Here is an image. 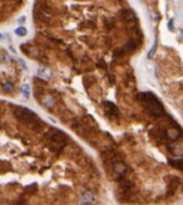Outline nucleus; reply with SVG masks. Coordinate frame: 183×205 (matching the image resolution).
I'll use <instances>...</instances> for the list:
<instances>
[{"mask_svg": "<svg viewBox=\"0 0 183 205\" xmlns=\"http://www.w3.org/2000/svg\"><path fill=\"white\" fill-rule=\"evenodd\" d=\"M103 108H104V111L107 113L108 116H111V118H118L119 116L118 108H117V105H114L113 102H111V101L103 102Z\"/></svg>", "mask_w": 183, "mask_h": 205, "instance_id": "0eeeda50", "label": "nucleus"}, {"mask_svg": "<svg viewBox=\"0 0 183 205\" xmlns=\"http://www.w3.org/2000/svg\"><path fill=\"white\" fill-rule=\"evenodd\" d=\"M120 16L123 19L124 23L131 24V25H134V20H136V13L132 9H124L120 11Z\"/></svg>", "mask_w": 183, "mask_h": 205, "instance_id": "6e6552de", "label": "nucleus"}, {"mask_svg": "<svg viewBox=\"0 0 183 205\" xmlns=\"http://www.w3.org/2000/svg\"><path fill=\"white\" fill-rule=\"evenodd\" d=\"M172 23H173V20H169V23H168V29H169V30H173V26H172Z\"/></svg>", "mask_w": 183, "mask_h": 205, "instance_id": "f8f14e48", "label": "nucleus"}, {"mask_svg": "<svg viewBox=\"0 0 183 205\" xmlns=\"http://www.w3.org/2000/svg\"><path fill=\"white\" fill-rule=\"evenodd\" d=\"M181 34H182V35H183V29H182V30H181Z\"/></svg>", "mask_w": 183, "mask_h": 205, "instance_id": "ddd939ff", "label": "nucleus"}, {"mask_svg": "<svg viewBox=\"0 0 183 205\" xmlns=\"http://www.w3.org/2000/svg\"><path fill=\"white\" fill-rule=\"evenodd\" d=\"M154 50H156V44L152 46V49H151V51H149V54H148V56L149 58H152V55H153V53H154Z\"/></svg>", "mask_w": 183, "mask_h": 205, "instance_id": "9b49d317", "label": "nucleus"}, {"mask_svg": "<svg viewBox=\"0 0 183 205\" xmlns=\"http://www.w3.org/2000/svg\"><path fill=\"white\" fill-rule=\"evenodd\" d=\"M79 198H80V201L82 203H85V204H90V203H93L95 200V196L92 194L90 191H88V190L82 191L80 195H79Z\"/></svg>", "mask_w": 183, "mask_h": 205, "instance_id": "1a4fd4ad", "label": "nucleus"}, {"mask_svg": "<svg viewBox=\"0 0 183 205\" xmlns=\"http://www.w3.org/2000/svg\"><path fill=\"white\" fill-rule=\"evenodd\" d=\"M23 64L0 45V95H14L20 84Z\"/></svg>", "mask_w": 183, "mask_h": 205, "instance_id": "f03ea898", "label": "nucleus"}, {"mask_svg": "<svg viewBox=\"0 0 183 205\" xmlns=\"http://www.w3.org/2000/svg\"><path fill=\"white\" fill-rule=\"evenodd\" d=\"M132 189H133V183L131 180H128L127 178H123L119 180V186H118V191L120 195H123V199L125 195H131L132 193ZM122 199V200H123Z\"/></svg>", "mask_w": 183, "mask_h": 205, "instance_id": "423d86ee", "label": "nucleus"}, {"mask_svg": "<svg viewBox=\"0 0 183 205\" xmlns=\"http://www.w3.org/2000/svg\"><path fill=\"white\" fill-rule=\"evenodd\" d=\"M168 163L172 166H174V168H177V169H179V170H182L183 171V158L182 159H176V160H172V159H169L168 160Z\"/></svg>", "mask_w": 183, "mask_h": 205, "instance_id": "9d476101", "label": "nucleus"}, {"mask_svg": "<svg viewBox=\"0 0 183 205\" xmlns=\"http://www.w3.org/2000/svg\"><path fill=\"white\" fill-rule=\"evenodd\" d=\"M25 0H0V25L8 23L20 10Z\"/></svg>", "mask_w": 183, "mask_h": 205, "instance_id": "39448f33", "label": "nucleus"}, {"mask_svg": "<svg viewBox=\"0 0 183 205\" xmlns=\"http://www.w3.org/2000/svg\"><path fill=\"white\" fill-rule=\"evenodd\" d=\"M138 100L142 102L144 110L147 111L148 115H151V116L161 118V116H163L164 114H166L162 102L159 101V99H158L154 94H152L149 92L141 93L138 95Z\"/></svg>", "mask_w": 183, "mask_h": 205, "instance_id": "7ed1b4c3", "label": "nucleus"}, {"mask_svg": "<svg viewBox=\"0 0 183 205\" xmlns=\"http://www.w3.org/2000/svg\"><path fill=\"white\" fill-rule=\"evenodd\" d=\"M46 129L33 110L0 99V204L29 203L24 179L41 171L45 153H53Z\"/></svg>", "mask_w": 183, "mask_h": 205, "instance_id": "f257e3e1", "label": "nucleus"}, {"mask_svg": "<svg viewBox=\"0 0 183 205\" xmlns=\"http://www.w3.org/2000/svg\"><path fill=\"white\" fill-rule=\"evenodd\" d=\"M46 143L48 146L54 154H60L63 152V149L65 148V145L68 144V136H66L62 130H59L57 128H48L46 133Z\"/></svg>", "mask_w": 183, "mask_h": 205, "instance_id": "20e7f679", "label": "nucleus"}]
</instances>
